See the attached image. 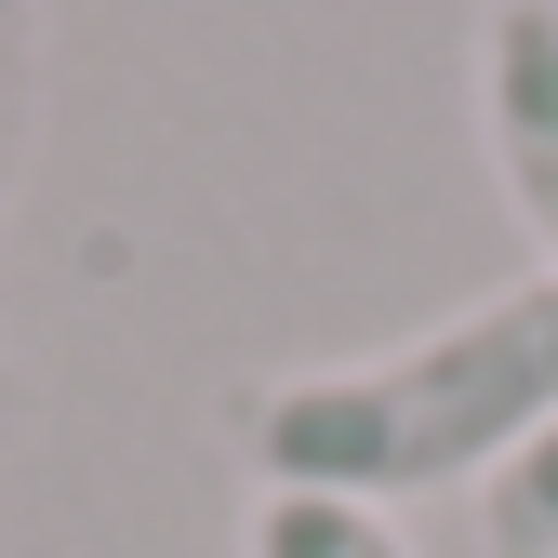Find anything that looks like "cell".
Masks as SVG:
<instances>
[{"mask_svg": "<svg viewBox=\"0 0 558 558\" xmlns=\"http://www.w3.org/2000/svg\"><path fill=\"white\" fill-rule=\"evenodd\" d=\"M27 133H40V0H0V214L27 186Z\"/></svg>", "mask_w": 558, "mask_h": 558, "instance_id": "cell-5", "label": "cell"}, {"mask_svg": "<svg viewBox=\"0 0 558 558\" xmlns=\"http://www.w3.org/2000/svg\"><path fill=\"white\" fill-rule=\"evenodd\" d=\"M478 558H558V426L493 465V493H478Z\"/></svg>", "mask_w": 558, "mask_h": 558, "instance_id": "cell-4", "label": "cell"}, {"mask_svg": "<svg viewBox=\"0 0 558 558\" xmlns=\"http://www.w3.org/2000/svg\"><path fill=\"white\" fill-rule=\"evenodd\" d=\"M558 426V279H493L478 306L426 319L332 373H279L240 399L253 493H332V506H399L493 478Z\"/></svg>", "mask_w": 558, "mask_h": 558, "instance_id": "cell-1", "label": "cell"}, {"mask_svg": "<svg viewBox=\"0 0 558 558\" xmlns=\"http://www.w3.org/2000/svg\"><path fill=\"white\" fill-rule=\"evenodd\" d=\"M478 133H493V173L558 279V0H493L478 14Z\"/></svg>", "mask_w": 558, "mask_h": 558, "instance_id": "cell-2", "label": "cell"}, {"mask_svg": "<svg viewBox=\"0 0 558 558\" xmlns=\"http://www.w3.org/2000/svg\"><path fill=\"white\" fill-rule=\"evenodd\" d=\"M240 558H412L386 532V506H332V493H253Z\"/></svg>", "mask_w": 558, "mask_h": 558, "instance_id": "cell-3", "label": "cell"}]
</instances>
